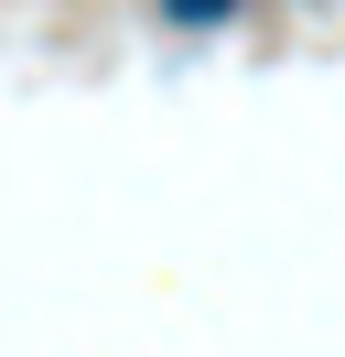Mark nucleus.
<instances>
[{"instance_id":"nucleus-1","label":"nucleus","mask_w":345,"mask_h":357,"mask_svg":"<svg viewBox=\"0 0 345 357\" xmlns=\"http://www.w3.org/2000/svg\"><path fill=\"white\" fill-rule=\"evenodd\" d=\"M237 0H162V22H184V33H205V22H227Z\"/></svg>"}]
</instances>
